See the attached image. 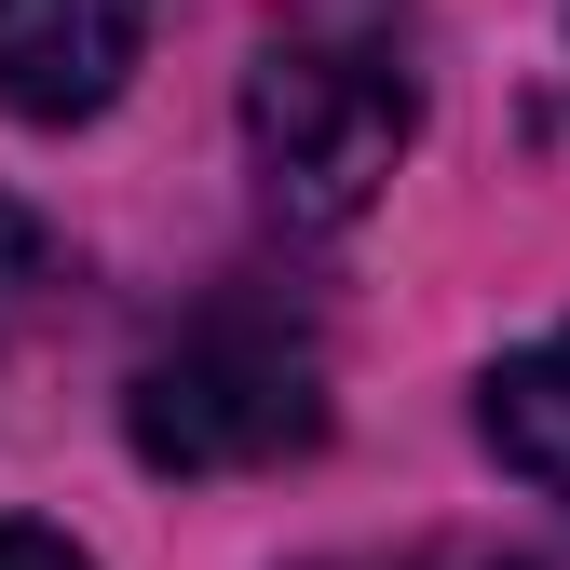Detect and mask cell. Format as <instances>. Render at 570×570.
<instances>
[{
    "label": "cell",
    "instance_id": "cell-1",
    "mask_svg": "<svg viewBox=\"0 0 570 570\" xmlns=\"http://www.w3.org/2000/svg\"><path fill=\"white\" fill-rule=\"evenodd\" d=\"M421 136V68L394 0H313L245 68V164L285 232H353Z\"/></svg>",
    "mask_w": 570,
    "mask_h": 570
},
{
    "label": "cell",
    "instance_id": "cell-2",
    "mask_svg": "<svg viewBox=\"0 0 570 570\" xmlns=\"http://www.w3.org/2000/svg\"><path fill=\"white\" fill-rule=\"evenodd\" d=\"M122 435L150 475H258L299 462L326 435V340L313 313H285L272 285H218L204 313H177L122 381Z\"/></svg>",
    "mask_w": 570,
    "mask_h": 570
},
{
    "label": "cell",
    "instance_id": "cell-3",
    "mask_svg": "<svg viewBox=\"0 0 570 570\" xmlns=\"http://www.w3.org/2000/svg\"><path fill=\"white\" fill-rule=\"evenodd\" d=\"M150 55V0H0V109L96 122Z\"/></svg>",
    "mask_w": 570,
    "mask_h": 570
},
{
    "label": "cell",
    "instance_id": "cell-4",
    "mask_svg": "<svg viewBox=\"0 0 570 570\" xmlns=\"http://www.w3.org/2000/svg\"><path fill=\"white\" fill-rule=\"evenodd\" d=\"M475 435L503 449V475H530V489H557V503H570V326L489 367V394H475Z\"/></svg>",
    "mask_w": 570,
    "mask_h": 570
},
{
    "label": "cell",
    "instance_id": "cell-5",
    "mask_svg": "<svg viewBox=\"0 0 570 570\" xmlns=\"http://www.w3.org/2000/svg\"><path fill=\"white\" fill-rule=\"evenodd\" d=\"M55 299H68V245H55V232L28 218L14 190H0V353H14V340H28V326L55 313Z\"/></svg>",
    "mask_w": 570,
    "mask_h": 570
},
{
    "label": "cell",
    "instance_id": "cell-6",
    "mask_svg": "<svg viewBox=\"0 0 570 570\" xmlns=\"http://www.w3.org/2000/svg\"><path fill=\"white\" fill-rule=\"evenodd\" d=\"M0 570H96V557H82V543H55V530H28V517H14V530H0Z\"/></svg>",
    "mask_w": 570,
    "mask_h": 570
},
{
    "label": "cell",
    "instance_id": "cell-7",
    "mask_svg": "<svg viewBox=\"0 0 570 570\" xmlns=\"http://www.w3.org/2000/svg\"><path fill=\"white\" fill-rule=\"evenodd\" d=\"M449 570H557V557H503V543H475V557H449Z\"/></svg>",
    "mask_w": 570,
    "mask_h": 570
}]
</instances>
